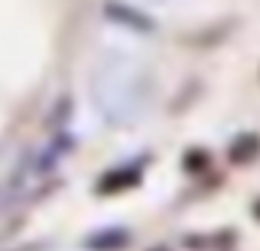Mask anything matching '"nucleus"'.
Returning <instances> with one entry per match:
<instances>
[{"label":"nucleus","mask_w":260,"mask_h":251,"mask_svg":"<svg viewBox=\"0 0 260 251\" xmlns=\"http://www.w3.org/2000/svg\"><path fill=\"white\" fill-rule=\"evenodd\" d=\"M141 184V172L138 169H132V166H116V169H110V172H104L101 178H98V193H104V196H116V193H125V190H132V187H138Z\"/></svg>","instance_id":"f257e3e1"},{"label":"nucleus","mask_w":260,"mask_h":251,"mask_svg":"<svg viewBox=\"0 0 260 251\" xmlns=\"http://www.w3.org/2000/svg\"><path fill=\"white\" fill-rule=\"evenodd\" d=\"M128 242H132V233L122 230V227H107V230H98L92 236H86V248L89 251H119L125 248Z\"/></svg>","instance_id":"f03ea898"},{"label":"nucleus","mask_w":260,"mask_h":251,"mask_svg":"<svg viewBox=\"0 0 260 251\" xmlns=\"http://www.w3.org/2000/svg\"><path fill=\"white\" fill-rule=\"evenodd\" d=\"M257 153H260V135H254V132L236 135L233 144L226 147V160L233 166H248L251 160H257Z\"/></svg>","instance_id":"7ed1b4c3"},{"label":"nucleus","mask_w":260,"mask_h":251,"mask_svg":"<svg viewBox=\"0 0 260 251\" xmlns=\"http://www.w3.org/2000/svg\"><path fill=\"white\" fill-rule=\"evenodd\" d=\"M104 13H107L110 19H116L119 25L138 28V31H153V19H147V16H141V13H135V10H125V7H119V4H107V7H104Z\"/></svg>","instance_id":"20e7f679"},{"label":"nucleus","mask_w":260,"mask_h":251,"mask_svg":"<svg viewBox=\"0 0 260 251\" xmlns=\"http://www.w3.org/2000/svg\"><path fill=\"white\" fill-rule=\"evenodd\" d=\"M181 166H184L190 175H196V172H205V169L211 166V153H208L205 147H190V150L184 153Z\"/></svg>","instance_id":"39448f33"},{"label":"nucleus","mask_w":260,"mask_h":251,"mask_svg":"<svg viewBox=\"0 0 260 251\" xmlns=\"http://www.w3.org/2000/svg\"><path fill=\"white\" fill-rule=\"evenodd\" d=\"M68 110H71V98L64 95V98L58 101V113H49V122H55V125H58V122H64V116H68Z\"/></svg>","instance_id":"423d86ee"},{"label":"nucleus","mask_w":260,"mask_h":251,"mask_svg":"<svg viewBox=\"0 0 260 251\" xmlns=\"http://www.w3.org/2000/svg\"><path fill=\"white\" fill-rule=\"evenodd\" d=\"M254 217H257V221H260V199H257V202H254Z\"/></svg>","instance_id":"0eeeda50"},{"label":"nucleus","mask_w":260,"mask_h":251,"mask_svg":"<svg viewBox=\"0 0 260 251\" xmlns=\"http://www.w3.org/2000/svg\"><path fill=\"white\" fill-rule=\"evenodd\" d=\"M150 251H172V248H166V245H156V248H150Z\"/></svg>","instance_id":"6e6552de"}]
</instances>
